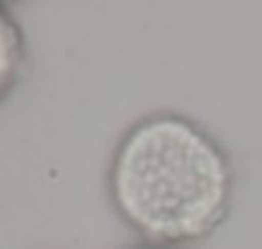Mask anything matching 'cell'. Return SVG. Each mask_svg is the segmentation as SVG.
Masks as SVG:
<instances>
[{
    "label": "cell",
    "instance_id": "obj_1",
    "mask_svg": "<svg viewBox=\"0 0 262 249\" xmlns=\"http://www.w3.org/2000/svg\"><path fill=\"white\" fill-rule=\"evenodd\" d=\"M105 195L118 221L142 241L188 249L229 221L236 167L201 121L160 108L139 116L116 139Z\"/></svg>",
    "mask_w": 262,
    "mask_h": 249
},
{
    "label": "cell",
    "instance_id": "obj_2",
    "mask_svg": "<svg viewBox=\"0 0 262 249\" xmlns=\"http://www.w3.org/2000/svg\"><path fill=\"white\" fill-rule=\"evenodd\" d=\"M29 70V41L16 13L0 3V105L21 85Z\"/></svg>",
    "mask_w": 262,
    "mask_h": 249
},
{
    "label": "cell",
    "instance_id": "obj_3",
    "mask_svg": "<svg viewBox=\"0 0 262 249\" xmlns=\"http://www.w3.org/2000/svg\"><path fill=\"white\" fill-rule=\"evenodd\" d=\"M128 249H185V246H167V244H149V241H139Z\"/></svg>",
    "mask_w": 262,
    "mask_h": 249
}]
</instances>
